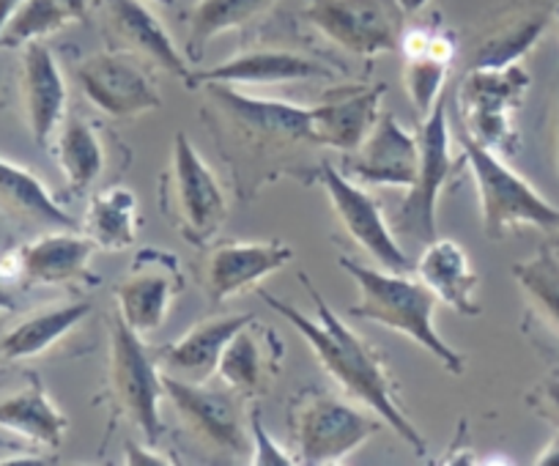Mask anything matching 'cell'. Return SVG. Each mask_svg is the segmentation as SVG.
Segmentation results:
<instances>
[{
    "mask_svg": "<svg viewBox=\"0 0 559 466\" xmlns=\"http://www.w3.org/2000/svg\"><path fill=\"white\" fill-rule=\"evenodd\" d=\"M299 280L308 288L310 299L316 304V315L319 319H310L302 310L294 308L292 302H283V299L272 297L269 291L261 294L263 302L280 315L286 319L305 340L313 348L316 360L321 362L326 373L346 390L352 398H357L359 404L368 406L373 415H379L384 420V426H390L408 447H414V453L419 458H426L428 447L426 439L419 437V431L414 428V422L403 415V409L397 406L395 398V384H392L390 373H386L384 360L373 351L368 340L357 335L335 310L330 308V302L324 299V294L313 286L310 275L299 272Z\"/></svg>",
    "mask_w": 559,
    "mask_h": 466,
    "instance_id": "obj_1",
    "label": "cell"
},
{
    "mask_svg": "<svg viewBox=\"0 0 559 466\" xmlns=\"http://www.w3.org/2000/svg\"><path fill=\"white\" fill-rule=\"evenodd\" d=\"M337 266L359 288L357 304L348 308L354 319L376 321V324L419 343L428 355L437 357L455 377L464 373V357L459 355V348H453L439 335L437 321H433L439 299L428 291L426 283L419 277L412 280V277H406V272H392L384 270V266L381 270L362 266L357 261L346 259V255L337 259Z\"/></svg>",
    "mask_w": 559,
    "mask_h": 466,
    "instance_id": "obj_2",
    "label": "cell"
},
{
    "mask_svg": "<svg viewBox=\"0 0 559 466\" xmlns=\"http://www.w3.org/2000/svg\"><path fill=\"white\" fill-rule=\"evenodd\" d=\"M163 212L187 244L206 248L228 219V198L185 132H176L163 176Z\"/></svg>",
    "mask_w": 559,
    "mask_h": 466,
    "instance_id": "obj_3",
    "label": "cell"
},
{
    "mask_svg": "<svg viewBox=\"0 0 559 466\" xmlns=\"http://www.w3.org/2000/svg\"><path fill=\"white\" fill-rule=\"evenodd\" d=\"M461 148H464V159L472 170V179H475L483 212V230L488 237L499 239L508 230L524 228V225L543 230L559 228V208L548 203L530 181L521 179L504 163V157H499V152L483 146L466 132L461 135Z\"/></svg>",
    "mask_w": 559,
    "mask_h": 466,
    "instance_id": "obj_4",
    "label": "cell"
},
{
    "mask_svg": "<svg viewBox=\"0 0 559 466\" xmlns=\"http://www.w3.org/2000/svg\"><path fill=\"white\" fill-rule=\"evenodd\" d=\"M381 417H370L357 406L319 390H302L288 409L294 458L305 466L341 464L381 431Z\"/></svg>",
    "mask_w": 559,
    "mask_h": 466,
    "instance_id": "obj_5",
    "label": "cell"
},
{
    "mask_svg": "<svg viewBox=\"0 0 559 466\" xmlns=\"http://www.w3.org/2000/svg\"><path fill=\"white\" fill-rule=\"evenodd\" d=\"M530 72L521 63L510 67H472L459 88V110L466 135L493 152L513 154L519 146L515 112L524 101Z\"/></svg>",
    "mask_w": 559,
    "mask_h": 466,
    "instance_id": "obj_6",
    "label": "cell"
},
{
    "mask_svg": "<svg viewBox=\"0 0 559 466\" xmlns=\"http://www.w3.org/2000/svg\"><path fill=\"white\" fill-rule=\"evenodd\" d=\"M110 393L118 409L129 417L140 431L143 442L157 444L163 439V417H159V401L165 398L163 371L157 357H148L146 346L138 332L121 319H110Z\"/></svg>",
    "mask_w": 559,
    "mask_h": 466,
    "instance_id": "obj_7",
    "label": "cell"
},
{
    "mask_svg": "<svg viewBox=\"0 0 559 466\" xmlns=\"http://www.w3.org/2000/svg\"><path fill=\"white\" fill-rule=\"evenodd\" d=\"M302 14L326 39L359 58L397 50L406 34V12L397 0H308Z\"/></svg>",
    "mask_w": 559,
    "mask_h": 466,
    "instance_id": "obj_8",
    "label": "cell"
},
{
    "mask_svg": "<svg viewBox=\"0 0 559 466\" xmlns=\"http://www.w3.org/2000/svg\"><path fill=\"white\" fill-rule=\"evenodd\" d=\"M185 283V266L174 253L159 248L140 250L116 286L118 315L140 337L152 335L168 321Z\"/></svg>",
    "mask_w": 559,
    "mask_h": 466,
    "instance_id": "obj_9",
    "label": "cell"
},
{
    "mask_svg": "<svg viewBox=\"0 0 559 466\" xmlns=\"http://www.w3.org/2000/svg\"><path fill=\"white\" fill-rule=\"evenodd\" d=\"M83 94L112 119H138L163 105L152 74L134 52H96L78 67Z\"/></svg>",
    "mask_w": 559,
    "mask_h": 466,
    "instance_id": "obj_10",
    "label": "cell"
},
{
    "mask_svg": "<svg viewBox=\"0 0 559 466\" xmlns=\"http://www.w3.org/2000/svg\"><path fill=\"white\" fill-rule=\"evenodd\" d=\"M419 170L414 187L401 206V225L417 234L423 242L437 239V201L442 187L448 184L455 168L450 152V124H448V96H439L433 110L423 119L419 130Z\"/></svg>",
    "mask_w": 559,
    "mask_h": 466,
    "instance_id": "obj_11",
    "label": "cell"
},
{
    "mask_svg": "<svg viewBox=\"0 0 559 466\" xmlns=\"http://www.w3.org/2000/svg\"><path fill=\"white\" fill-rule=\"evenodd\" d=\"M316 181L324 187L326 198H330L332 208H335V217L341 219V225L346 228L348 237H352L370 259L379 261L384 270L392 272L412 270V261H408V255L403 253V248L395 242V237H392V230L390 225H386L384 214H381L379 203H376L362 187L354 184V179L341 174L332 163L319 165Z\"/></svg>",
    "mask_w": 559,
    "mask_h": 466,
    "instance_id": "obj_12",
    "label": "cell"
},
{
    "mask_svg": "<svg viewBox=\"0 0 559 466\" xmlns=\"http://www.w3.org/2000/svg\"><path fill=\"white\" fill-rule=\"evenodd\" d=\"M384 94L381 83L330 88L319 105L310 107V143L354 154L373 132Z\"/></svg>",
    "mask_w": 559,
    "mask_h": 466,
    "instance_id": "obj_13",
    "label": "cell"
},
{
    "mask_svg": "<svg viewBox=\"0 0 559 466\" xmlns=\"http://www.w3.org/2000/svg\"><path fill=\"white\" fill-rule=\"evenodd\" d=\"M165 395L170 398L174 409L187 422L201 442L212 444L214 450L239 453L245 447V428H241L239 404L225 390L206 387V382H187L163 371Z\"/></svg>",
    "mask_w": 559,
    "mask_h": 466,
    "instance_id": "obj_14",
    "label": "cell"
},
{
    "mask_svg": "<svg viewBox=\"0 0 559 466\" xmlns=\"http://www.w3.org/2000/svg\"><path fill=\"white\" fill-rule=\"evenodd\" d=\"M419 170V138L408 135L392 112H381L362 146L343 159V174L362 184L414 187Z\"/></svg>",
    "mask_w": 559,
    "mask_h": 466,
    "instance_id": "obj_15",
    "label": "cell"
},
{
    "mask_svg": "<svg viewBox=\"0 0 559 466\" xmlns=\"http://www.w3.org/2000/svg\"><path fill=\"white\" fill-rule=\"evenodd\" d=\"M20 96H23L25 121L34 135L36 146L47 148L56 141L67 119V83H63L61 67L45 41H31L23 50V67H20Z\"/></svg>",
    "mask_w": 559,
    "mask_h": 466,
    "instance_id": "obj_16",
    "label": "cell"
},
{
    "mask_svg": "<svg viewBox=\"0 0 559 466\" xmlns=\"http://www.w3.org/2000/svg\"><path fill=\"white\" fill-rule=\"evenodd\" d=\"M294 259V248L280 239L217 244L206 264V291L217 304L250 291Z\"/></svg>",
    "mask_w": 559,
    "mask_h": 466,
    "instance_id": "obj_17",
    "label": "cell"
},
{
    "mask_svg": "<svg viewBox=\"0 0 559 466\" xmlns=\"http://www.w3.org/2000/svg\"><path fill=\"white\" fill-rule=\"evenodd\" d=\"M96 244L72 228H56V234L17 248L20 283L31 286H63V283L91 280V255Z\"/></svg>",
    "mask_w": 559,
    "mask_h": 466,
    "instance_id": "obj_18",
    "label": "cell"
},
{
    "mask_svg": "<svg viewBox=\"0 0 559 466\" xmlns=\"http://www.w3.org/2000/svg\"><path fill=\"white\" fill-rule=\"evenodd\" d=\"M414 275L426 283L428 291L439 302L448 304L455 313L469 315V319L483 313L480 299H477L480 277H477L464 244L453 242V239H431V242H426V250L414 264Z\"/></svg>",
    "mask_w": 559,
    "mask_h": 466,
    "instance_id": "obj_19",
    "label": "cell"
},
{
    "mask_svg": "<svg viewBox=\"0 0 559 466\" xmlns=\"http://www.w3.org/2000/svg\"><path fill=\"white\" fill-rule=\"evenodd\" d=\"M214 105L245 132L274 141H308L310 143V107H299L294 101L258 99V96L239 94L225 83L203 85Z\"/></svg>",
    "mask_w": 559,
    "mask_h": 466,
    "instance_id": "obj_20",
    "label": "cell"
},
{
    "mask_svg": "<svg viewBox=\"0 0 559 466\" xmlns=\"http://www.w3.org/2000/svg\"><path fill=\"white\" fill-rule=\"evenodd\" d=\"M332 77L330 67L288 50H250L228 58L212 69L192 74V88L209 83L225 85H277L299 80Z\"/></svg>",
    "mask_w": 559,
    "mask_h": 466,
    "instance_id": "obj_21",
    "label": "cell"
},
{
    "mask_svg": "<svg viewBox=\"0 0 559 466\" xmlns=\"http://www.w3.org/2000/svg\"><path fill=\"white\" fill-rule=\"evenodd\" d=\"M107 17H110L118 39L129 47V52L165 69L168 74L179 77L187 88H192L195 69H192L190 58L176 50L165 25L140 0H107Z\"/></svg>",
    "mask_w": 559,
    "mask_h": 466,
    "instance_id": "obj_22",
    "label": "cell"
},
{
    "mask_svg": "<svg viewBox=\"0 0 559 466\" xmlns=\"http://www.w3.org/2000/svg\"><path fill=\"white\" fill-rule=\"evenodd\" d=\"M255 319L252 313L239 315H219V319H206L192 326L179 340L168 343L157 355V362L165 373L187 379V382H209L217 373L219 357L230 337Z\"/></svg>",
    "mask_w": 559,
    "mask_h": 466,
    "instance_id": "obj_23",
    "label": "cell"
},
{
    "mask_svg": "<svg viewBox=\"0 0 559 466\" xmlns=\"http://www.w3.org/2000/svg\"><path fill=\"white\" fill-rule=\"evenodd\" d=\"M280 360H283V346L277 343V337L269 330L261 332V326L252 319L228 340L223 357H219L217 377L234 393L255 398V395L266 393L272 379L277 377Z\"/></svg>",
    "mask_w": 559,
    "mask_h": 466,
    "instance_id": "obj_24",
    "label": "cell"
},
{
    "mask_svg": "<svg viewBox=\"0 0 559 466\" xmlns=\"http://www.w3.org/2000/svg\"><path fill=\"white\" fill-rule=\"evenodd\" d=\"M401 50L403 63H406L403 67V83H406L408 99L417 107L419 119H426L439 96L444 94L455 45L450 36L439 34V31L414 28L403 34Z\"/></svg>",
    "mask_w": 559,
    "mask_h": 466,
    "instance_id": "obj_25",
    "label": "cell"
},
{
    "mask_svg": "<svg viewBox=\"0 0 559 466\" xmlns=\"http://www.w3.org/2000/svg\"><path fill=\"white\" fill-rule=\"evenodd\" d=\"M0 428L56 450L67 439L69 420L52 404L45 384L36 377H28L25 379V387L7 395V398H0Z\"/></svg>",
    "mask_w": 559,
    "mask_h": 466,
    "instance_id": "obj_26",
    "label": "cell"
},
{
    "mask_svg": "<svg viewBox=\"0 0 559 466\" xmlns=\"http://www.w3.org/2000/svg\"><path fill=\"white\" fill-rule=\"evenodd\" d=\"M88 315V302L61 304V308L39 310V313L28 315V319L20 321L12 332H7V335L0 337V360L20 362L45 355L47 348L61 343L63 337H67L69 332L78 330Z\"/></svg>",
    "mask_w": 559,
    "mask_h": 466,
    "instance_id": "obj_27",
    "label": "cell"
},
{
    "mask_svg": "<svg viewBox=\"0 0 559 466\" xmlns=\"http://www.w3.org/2000/svg\"><path fill=\"white\" fill-rule=\"evenodd\" d=\"M140 212L138 198L127 187H107L94 192L85 208L83 234L107 253H121L129 250L138 239Z\"/></svg>",
    "mask_w": 559,
    "mask_h": 466,
    "instance_id": "obj_28",
    "label": "cell"
},
{
    "mask_svg": "<svg viewBox=\"0 0 559 466\" xmlns=\"http://www.w3.org/2000/svg\"><path fill=\"white\" fill-rule=\"evenodd\" d=\"M0 208L20 219H28V223L80 230L78 219L67 208L58 206L56 198L31 170L7 163V159H0Z\"/></svg>",
    "mask_w": 559,
    "mask_h": 466,
    "instance_id": "obj_29",
    "label": "cell"
},
{
    "mask_svg": "<svg viewBox=\"0 0 559 466\" xmlns=\"http://www.w3.org/2000/svg\"><path fill=\"white\" fill-rule=\"evenodd\" d=\"M56 159L72 195H85L105 170V148L99 135L80 116H67L56 132Z\"/></svg>",
    "mask_w": 559,
    "mask_h": 466,
    "instance_id": "obj_30",
    "label": "cell"
},
{
    "mask_svg": "<svg viewBox=\"0 0 559 466\" xmlns=\"http://www.w3.org/2000/svg\"><path fill=\"white\" fill-rule=\"evenodd\" d=\"M548 17L551 14L543 7H526L504 17L477 47L475 67H510V63H519L537 45V39L546 31Z\"/></svg>",
    "mask_w": 559,
    "mask_h": 466,
    "instance_id": "obj_31",
    "label": "cell"
},
{
    "mask_svg": "<svg viewBox=\"0 0 559 466\" xmlns=\"http://www.w3.org/2000/svg\"><path fill=\"white\" fill-rule=\"evenodd\" d=\"M274 0H201L192 12L190 36H187V58L198 63L206 52L209 41L225 31L241 28L255 17L266 14Z\"/></svg>",
    "mask_w": 559,
    "mask_h": 466,
    "instance_id": "obj_32",
    "label": "cell"
},
{
    "mask_svg": "<svg viewBox=\"0 0 559 466\" xmlns=\"http://www.w3.org/2000/svg\"><path fill=\"white\" fill-rule=\"evenodd\" d=\"M88 12V0H28L0 34V47H25L67 25L80 23Z\"/></svg>",
    "mask_w": 559,
    "mask_h": 466,
    "instance_id": "obj_33",
    "label": "cell"
},
{
    "mask_svg": "<svg viewBox=\"0 0 559 466\" xmlns=\"http://www.w3.org/2000/svg\"><path fill=\"white\" fill-rule=\"evenodd\" d=\"M513 277L540 319L559 332V255L543 248L532 259L519 261Z\"/></svg>",
    "mask_w": 559,
    "mask_h": 466,
    "instance_id": "obj_34",
    "label": "cell"
},
{
    "mask_svg": "<svg viewBox=\"0 0 559 466\" xmlns=\"http://www.w3.org/2000/svg\"><path fill=\"white\" fill-rule=\"evenodd\" d=\"M247 428H250V442H252V458H250L252 466H292V464H297L294 453H286V450L274 442L272 433L266 431L258 406H252L250 409V422H247Z\"/></svg>",
    "mask_w": 559,
    "mask_h": 466,
    "instance_id": "obj_35",
    "label": "cell"
},
{
    "mask_svg": "<svg viewBox=\"0 0 559 466\" xmlns=\"http://www.w3.org/2000/svg\"><path fill=\"white\" fill-rule=\"evenodd\" d=\"M526 404H530L537 415L546 417V420H551L554 426L559 428V377H548L546 382L537 384V390H532Z\"/></svg>",
    "mask_w": 559,
    "mask_h": 466,
    "instance_id": "obj_36",
    "label": "cell"
},
{
    "mask_svg": "<svg viewBox=\"0 0 559 466\" xmlns=\"http://www.w3.org/2000/svg\"><path fill=\"white\" fill-rule=\"evenodd\" d=\"M127 450V461L129 464H143V466H152V464H170V458L159 455L157 450H152V444H138V442H127L123 444Z\"/></svg>",
    "mask_w": 559,
    "mask_h": 466,
    "instance_id": "obj_37",
    "label": "cell"
},
{
    "mask_svg": "<svg viewBox=\"0 0 559 466\" xmlns=\"http://www.w3.org/2000/svg\"><path fill=\"white\" fill-rule=\"evenodd\" d=\"M25 3H28V0H0V34H3V28L12 23V17L25 7Z\"/></svg>",
    "mask_w": 559,
    "mask_h": 466,
    "instance_id": "obj_38",
    "label": "cell"
},
{
    "mask_svg": "<svg viewBox=\"0 0 559 466\" xmlns=\"http://www.w3.org/2000/svg\"><path fill=\"white\" fill-rule=\"evenodd\" d=\"M535 464L540 466H559V433L551 437V442L540 450V455L535 458Z\"/></svg>",
    "mask_w": 559,
    "mask_h": 466,
    "instance_id": "obj_39",
    "label": "cell"
},
{
    "mask_svg": "<svg viewBox=\"0 0 559 466\" xmlns=\"http://www.w3.org/2000/svg\"><path fill=\"white\" fill-rule=\"evenodd\" d=\"M14 310V297L12 291H9V286L3 280H0V313H12Z\"/></svg>",
    "mask_w": 559,
    "mask_h": 466,
    "instance_id": "obj_40",
    "label": "cell"
},
{
    "mask_svg": "<svg viewBox=\"0 0 559 466\" xmlns=\"http://www.w3.org/2000/svg\"><path fill=\"white\" fill-rule=\"evenodd\" d=\"M406 14H417L428 7V0H397Z\"/></svg>",
    "mask_w": 559,
    "mask_h": 466,
    "instance_id": "obj_41",
    "label": "cell"
},
{
    "mask_svg": "<svg viewBox=\"0 0 559 466\" xmlns=\"http://www.w3.org/2000/svg\"><path fill=\"white\" fill-rule=\"evenodd\" d=\"M152 3H159V7H174L176 0H152Z\"/></svg>",
    "mask_w": 559,
    "mask_h": 466,
    "instance_id": "obj_42",
    "label": "cell"
},
{
    "mask_svg": "<svg viewBox=\"0 0 559 466\" xmlns=\"http://www.w3.org/2000/svg\"><path fill=\"white\" fill-rule=\"evenodd\" d=\"M554 17H557V25H559V0H557V7H554Z\"/></svg>",
    "mask_w": 559,
    "mask_h": 466,
    "instance_id": "obj_43",
    "label": "cell"
},
{
    "mask_svg": "<svg viewBox=\"0 0 559 466\" xmlns=\"http://www.w3.org/2000/svg\"><path fill=\"white\" fill-rule=\"evenodd\" d=\"M557 152H559V135H557Z\"/></svg>",
    "mask_w": 559,
    "mask_h": 466,
    "instance_id": "obj_44",
    "label": "cell"
}]
</instances>
